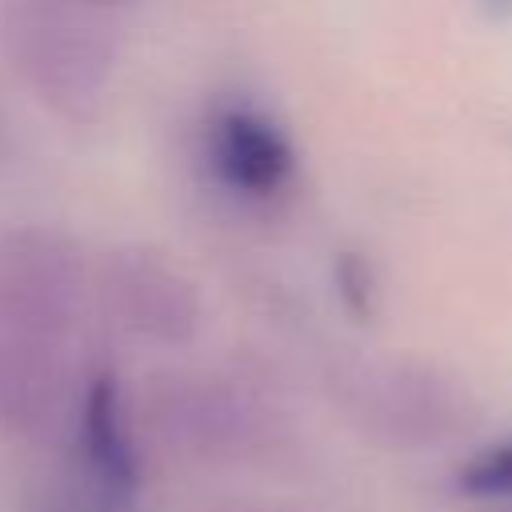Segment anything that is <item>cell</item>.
Masks as SVG:
<instances>
[{
	"instance_id": "obj_1",
	"label": "cell",
	"mask_w": 512,
	"mask_h": 512,
	"mask_svg": "<svg viewBox=\"0 0 512 512\" xmlns=\"http://www.w3.org/2000/svg\"><path fill=\"white\" fill-rule=\"evenodd\" d=\"M88 272L64 228L20 224L0 236V420L36 424L64 392Z\"/></svg>"
},
{
	"instance_id": "obj_2",
	"label": "cell",
	"mask_w": 512,
	"mask_h": 512,
	"mask_svg": "<svg viewBox=\"0 0 512 512\" xmlns=\"http://www.w3.org/2000/svg\"><path fill=\"white\" fill-rule=\"evenodd\" d=\"M0 52L60 120H100L116 84V16L80 0H0Z\"/></svg>"
},
{
	"instance_id": "obj_3",
	"label": "cell",
	"mask_w": 512,
	"mask_h": 512,
	"mask_svg": "<svg viewBox=\"0 0 512 512\" xmlns=\"http://www.w3.org/2000/svg\"><path fill=\"white\" fill-rule=\"evenodd\" d=\"M204 164L216 188L244 204H276L296 188V144L252 100H220L200 132Z\"/></svg>"
},
{
	"instance_id": "obj_4",
	"label": "cell",
	"mask_w": 512,
	"mask_h": 512,
	"mask_svg": "<svg viewBox=\"0 0 512 512\" xmlns=\"http://www.w3.org/2000/svg\"><path fill=\"white\" fill-rule=\"evenodd\" d=\"M96 292L112 320L152 344H184L200 328V296L180 264L144 244L108 252L96 268Z\"/></svg>"
},
{
	"instance_id": "obj_5",
	"label": "cell",
	"mask_w": 512,
	"mask_h": 512,
	"mask_svg": "<svg viewBox=\"0 0 512 512\" xmlns=\"http://www.w3.org/2000/svg\"><path fill=\"white\" fill-rule=\"evenodd\" d=\"M80 456H84V472H88L100 504L104 508L128 504V496L136 492V452H132L128 420H124L120 384L108 372H96L84 384V396H80Z\"/></svg>"
},
{
	"instance_id": "obj_6",
	"label": "cell",
	"mask_w": 512,
	"mask_h": 512,
	"mask_svg": "<svg viewBox=\"0 0 512 512\" xmlns=\"http://www.w3.org/2000/svg\"><path fill=\"white\" fill-rule=\"evenodd\" d=\"M460 488L472 496H512V440L468 460L460 472Z\"/></svg>"
},
{
	"instance_id": "obj_7",
	"label": "cell",
	"mask_w": 512,
	"mask_h": 512,
	"mask_svg": "<svg viewBox=\"0 0 512 512\" xmlns=\"http://www.w3.org/2000/svg\"><path fill=\"white\" fill-rule=\"evenodd\" d=\"M336 288L344 296V304L352 312H372V296H376V280H372V268L368 260L360 256H344L336 264Z\"/></svg>"
},
{
	"instance_id": "obj_8",
	"label": "cell",
	"mask_w": 512,
	"mask_h": 512,
	"mask_svg": "<svg viewBox=\"0 0 512 512\" xmlns=\"http://www.w3.org/2000/svg\"><path fill=\"white\" fill-rule=\"evenodd\" d=\"M84 8H96V12H104V16H124L136 0H80Z\"/></svg>"
},
{
	"instance_id": "obj_9",
	"label": "cell",
	"mask_w": 512,
	"mask_h": 512,
	"mask_svg": "<svg viewBox=\"0 0 512 512\" xmlns=\"http://www.w3.org/2000/svg\"><path fill=\"white\" fill-rule=\"evenodd\" d=\"M480 8H484L492 20H512V0H480Z\"/></svg>"
}]
</instances>
